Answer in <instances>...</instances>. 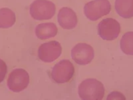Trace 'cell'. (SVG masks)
Returning a JSON list of instances; mask_svg holds the SVG:
<instances>
[{"instance_id":"12","label":"cell","mask_w":133,"mask_h":100,"mask_svg":"<svg viewBox=\"0 0 133 100\" xmlns=\"http://www.w3.org/2000/svg\"><path fill=\"white\" fill-rule=\"evenodd\" d=\"M15 21V14L11 9L7 8L0 9V28L7 29L12 27Z\"/></svg>"},{"instance_id":"6","label":"cell","mask_w":133,"mask_h":100,"mask_svg":"<svg viewBox=\"0 0 133 100\" xmlns=\"http://www.w3.org/2000/svg\"><path fill=\"white\" fill-rule=\"evenodd\" d=\"M62 53V47L58 41H51L41 44L38 49V58L45 63L56 60Z\"/></svg>"},{"instance_id":"9","label":"cell","mask_w":133,"mask_h":100,"mask_svg":"<svg viewBox=\"0 0 133 100\" xmlns=\"http://www.w3.org/2000/svg\"><path fill=\"white\" fill-rule=\"evenodd\" d=\"M57 20L61 27L65 29H72L77 26L78 20L77 14L69 8L64 7L59 10Z\"/></svg>"},{"instance_id":"13","label":"cell","mask_w":133,"mask_h":100,"mask_svg":"<svg viewBox=\"0 0 133 100\" xmlns=\"http://www.w3.org/2000/svg\"><path fill=\"white\" fill-rule=\"evenodd\" d=\"M121 49L127 55H133V32L124 33L121 40Z\"/></svg>"},{"instance_id":"10","label":"cell","mask_w":133,"mask_h":100,"mask_svg":"<svg viewBox=\"0 0 133 100\" xmlns=\"http://www.w3.org/2000/svg\"><path fill=\"white\" fill-rule=\"evenodd\" d=\"M58 29L54 23H43L37 26L35 35L39 40H47L57 34Z\"/></svg>"},{"instance_id":"15","label":"cell","mask_w":133,"mask_h":100,"mask_svg":"<svg viewBox=\"0 0 133 100\" xmlns=\"http://www.w3.org/2000/svg\"><path fill=\"white\" fill-rule=\"evenodd\" d=\"M125 99L126 97L121 93L117 92V91H114V92H112L108 96L107 99Z\"/></svg>"},{"instance_id":"7","label":"cell","mask_w":133,"mask_h":100,"mask_svg":"<svg viewBox=\"0 0 133 100\" xmlns=\"http://www.w3.org/2000/svg\"><path fill=\"white\" fill-rule=\"evenodd\" d=\"M29 83V76L23 69H15L9 74L8 86L11 91L20 92L27 88Z\"/></svg>"},{"instance_id":"14","label":"cell","mask_w":133,"mask_h":100,"mask_svg":"<svg viewBox=\"0 0 133 100\" xmlns=\"http://www.w3.org/2000/svg\"><path fill=\"white\" fill-rule=\"evenodd\" d=\"M8 67L4 61L0 59V83H2L4 80L6 76Z\"/></svg>"},{"instance_id":"8","label":"cell","mask_w":133,"mask_h":100,"mask_svg":"<svg viewBox=\"0 0 133 100\" xmlns=\"http://www.w3.org/2000/svg\"><path fill=\"white\" fill-rule=\"evenodd\" d=\"M94 49L90 45L79 43L71 50V57L75 62L79 65H87L92 61L94 58Z\"/></svg>"},{"instance_id":"3","label":"cell","mask_w":133,"mask_h":100,"mask_svg":"<svg viewBox=\"0 0 133 100\" xmlns=\"http://www.w3.org/2000/svg\"><path fill=\"white\" fill-rule=\"evenodd\" d=\"M110 11L111 4L109 0H93L86 3L84 7V14L91 21H97L109 14Z\"/></svg>"},{"instance_id":"2","label":"cell","mask_w":133,"mask_h":100,"mask_svg":"<svg viewBox=\"0 0 133 100\" xmlns=\"http://www.w3.org/2000/svg\"><path fill=\"white\" fill-rule=\"evenodd\" d=\"M31 16L38 21L51 19L56 11V7L53 2L48 0H35L29 8Z\"/></svg>"},{"instance_id":"1","label":"cell","mask_w":133,"mask_h":100,"mask_svg":"<svg viewBox=\"0 0 133 100\" xmlns=\"http://www.w3.org/2000/svg\"><path fill=\"white\" fill-rule=\"evenodd\" d=\"M78 93L82 99H102L104 95V85L97 79L89 78L80 83Z\"/></svg>"},{"instance_id":"11","label":"cell","mask_w":133,"mask_h":100,"mask_svg":"<svg viewBox=\"0 0 133 100\" xmlns=\"http://www.w3.org/2000/svg\"><path fill=\"white\" fill-rule=\"evenodd\" d=\"M115 8L117 14L123 18L133 17V0H115Z\"/></svg>"},{"instance_id":"4","label":"cell","mask_w":133,"mask_h":100,"mask_svg":"<svg viewBox=\"0 0 133 100\" xmlns=\"http://www.w3.org/2000/svg\"><path fill=\"white\" fill-rule=\"evenodd\" d=\"M75 73V67L68 59H63L56 64L51 73L52 79L57 83H66L72 79Z\"/></svg>"},{"instance_id":"5","label":"cell","mask_w":133,"mask_h":100,"mask_svg":"<svg viewBox=\"0 0 133 100\" xmlns=\"http://www.w3.org/2000/svg\"><path fill=\"white\" fill-rule=\"evenodd\" d=\"M121 32V25L113 18L104 19L98 25V34L106 41H112L118 38Z\"/></svg>"}]
</instances>
